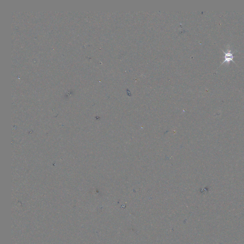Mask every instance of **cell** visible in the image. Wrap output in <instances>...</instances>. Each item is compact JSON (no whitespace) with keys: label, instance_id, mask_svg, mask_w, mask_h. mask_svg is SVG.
<instances>
[{"label":"cell","instance_id":"obj_1","mask_svg":"<svg viewBox=\"0 0 244 244\" xmlns=\"http://www.w3.org/2000/svg\"><path fill=\"white\" fill-rule=\"evenodd\" d=\"M222 51H223L225 55L223 57L224 60L223 62L221 64H223L224 63H229V62L230 61H233V62H234L233 61V58H234L235 56H233V53H234V52L232 53L231 50L229 48L227 49L226 52H225L223 50H222Z\"/></svg>","mask_w":244,"mask_h":244}]
</instances>
